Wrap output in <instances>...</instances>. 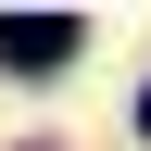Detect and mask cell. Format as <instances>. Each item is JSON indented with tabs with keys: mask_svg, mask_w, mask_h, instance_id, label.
Wrapping results in <instances>:
<instances>
[{
	"mask_svg": "<svg viewBox=\"0 0 151 151\" xmlns=\"http://www.w3.org/2000/svg\"><path fill=\"white\" fill-rule=\"evenodd\" d=\"M139 139H151V88H139Z\"/></svg>",
	"mask_w": 151,
	"mask_h": 151,
	"instance_id": "cell-2",
	"label": "cell"
},
{
	"mask_svg": "<svg viewBox=\"0 0 151 151\" xmlns=\"http://www.w3.org/2000/svg\"><path fill=\"white\" fill-rule=\"evenodd\" d=\"M0 63H13V76L76 63V13H0Z\"/></svg>",
	"mask_w": 151,
	"mask_h": 151,
	"instance_id": "cell-1",
	"label": "cell"
}]
</instances>
